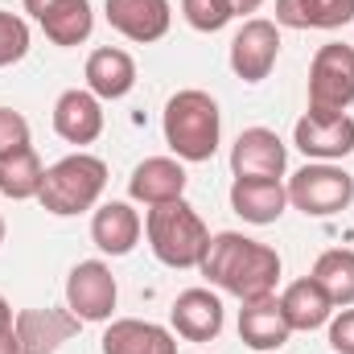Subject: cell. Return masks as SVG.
Returning a JSON list of instances; mask_svg holds the SVG:
<instances>
[{
  "label": "cell",
  "instance_id": "6",
  "mask_svg": "<svg viewBox=\"0 0 354 354\" xmlns=\"http://www.w3.org/2000/svg\"><path fill=\"white\" fill-rule=\"evenodd\" d=\"M354 103V46L330 41L309 62V111L342 115Z\"/></svg>",
  "mask_w": 354,
  "mask_h": 354
},
{
  "label": "cell",
  "instance_id": "10",
  "mask_svg": "<svg viewBox=\"0 0 354 354\" xmlns=\"http://www.w3.org/2000/svg\"><path fill=\"white\" fill-rule=\"evenodd\" d=\"M79 317L71 309H21L12 330H17V354H58L62 342L79 334Z\"/></svg>",
  "mask_w": 354,
  "mask_h": 354
},
{
  "label": "cell",
  "instance_id": "28",
  "mask_svg": "<svg viewBox=\"0 0 354 354\" xmlns=\"http://www.w3.org/2000/svg\"><path fill=\"white\" fill-rule=\"evenodd\" d=\"M25 145H29V120L12 107H0V157H8Z\"/></svg>",
  "mask_w": 354,
  "mask_h": 354
},
{
  "label": "cell",
  "instance_id": "19",
  "mask_svg": "<svg viewBox=\"0 0 354 354\" xmlns=\"http://www.w3.org/2000/svg\"><path fill=\"white\" fill-rule=\"evenodd\" d=\"M103 354H177V338L140 317H120L103 330Z\"/></svg>",
  "mask_w": 354,
  "mask_h": 354
},
{
  "label": "cell",
  "instance_id": "26",
  "mask_svg": "<svg viewBox=\"0 0 354 354\" xmlns=\"http://www.w3.org/2000/svg\"><path fill=\"white\" fill-rule=\"evenodd\" d=\"M25 54H29V25L17 12L0 8V71L12 66V62H21Z\"/></svg>",
  "mask_w": 354,
  "mask_h": 354
},
{
  "label": "cell",
  "instance_id": "32",
  "mask_svg": "<svg viewBox=\"0 0 354 354\" xmlns=\"http://www.w3.org/2000/svg\"><path fill=\"white\" fill-rule=\"evenodd\" d=\"M12 322H17V317H12V305L0 297V326H12Z\"/></svg>",
  "mask_w": 354,
  "mask_h": 354
},
{
  "label": "cell",
  "instance_id": "4",
  "mask_svg": "<svg viewBox=\"0 0 354 354\" xmlns=\"http://www.w3.org/2000/svg\"><path fill=\"white\" fill-rule=\"evenodd\" d=\"M103 185H107V165L99 157H91V153H71V157H62L58 165L46 169L37 202L50 214L71 218V214H83L99 202Z\"/></svg>",
  "mask_w": 354,
  "mask_h": 354
},
{
  "label": "cell",
  "instance_id": "2",
  "mask_svg": "<svg viewBox=\"0 0 354 354\" xmlns=\"http://www.w3.org/2000/svg\"><path fill=\"white\" fill-rule=\"evenodd\" d=\"M223 136V111L206 91H177L165 103V145L177 161H210L218 153Z\"/></svg>",
  "mask_w": 354,
  "mask_h": 354
},
{
  "label": "cell",
  "instance_id": "30",
  "mask_svg": "<svg viewBox=\"0 0 354 354\" xmlns=\"http://www.w3.org/2000/svg\"><path fill=\"white\" fill-rule=\"evenodd\" d=\"M0 354H17V330L0 326Z\"/></svg>",
  "mask_w": 354,
  "mask_h": 354
},
{
  "label": "cell",
  "instance_id": "22",
  "mask_svg": "<svg viewBox=\"0 0 354 354\" xmlns=\"http://www.w3.org/2000/svg\"><path fill=\"white\" fill-rule=\"evenodd\" d=\"M280 309H284V317H288V326L292 330H322L330 317H334V301L326 297V288L313 280V276H305V280H292L284 292H280Z\"/></svg>",
  "mask_w": 354,
  "mask_h": 354
},
{
  "label": "cell",
  "instance_id": "15",
  "mask_svg": "<svg viewBox=\"0 0 354 354\" xmlns=\"http://www.w3.org/2000/svg\"><path fill=\"white\" fill-rule=\"evenodd\" d=\"M284 206H288V189L280 177H235L231 185V210L243 223L268 227L284 214Z\"/></svg>",
  "mask_w": 354,
  "mask_h": 354
},
{
  "label": "cell",
  "instance_id": "9",
  "mask_svg": "<svg viewBox=\"0 0 354 354\" xmlns=\"http://www.w3.org/2000/svg\"><path fill=\"white\" fill-rule=\"evenodd\" d=\"M292 145L313 161H342L354 153V120L342 115H313L305 111L292 128Z\"/></svg>",
  "mask_w": 354,
  "mask_h": 354
},
{
  "label": "cell",
  "instance_id": "21",
  "mask_svg": "<svg viewBox=\"0 0 354 354\" xmlns=\"http://www.w3.org/2000/svg\"><path fill=\"white\" fill-rule=\"evenodd\" d=\"M136 87V62L120 46H99L87 58V91L95 99H124Z\"/></svg>",
  "mask_w": 354,
  "mask_h": 354
},
{
  "label": "cell",
  "instance_id": "1",
  "mask_svg": "<svg viewBox=\"0 0 354 354\" xmlns=\"http://www.w3.org/2000/svg\"><path fill=\"white\" fill-rule=\"evenodd\" d=\"M198 268L210 284H218L223 292H231L239 301H264V297L276 292V280H280L276 248H268L260 239H248L239 231L210 235L206 256H202Z\"/></svg>",
  "mask_w": 354,
  "mask_h": 354
},
{
  "label": "cell",
  "instance_id": "25",
  "mask_svg": "<svg viewBox=\"0 0 354 354\" xmlns=\"http://www.w3.org/2000/svg\"><path fill=\"white\" fill-rule=\"evenodd\" d=\"M309 276L326 288V297L334 301V309H338V305H342V309L354 305V252L351 248H330V252H322Z\"/></svg>",
  "mask_w": 354,
  "mask_h": 354
},
{
  "label": "cell",
  "instance_id": "31",
  "mask_svg": "<svg viewBox=\"0 0 354 354\" xmlns=\"http://www.w3.org/2000/svg\"><path fill=\"white\" fill-rule=\"evenodd\" d=\"M227 4H231V12H235V17H243V12H256L264 0H227Z\"/></svg>",
  "mask_w": 354,
  "mask_h": 354
},
{
  "label": "cell",
  "instance_id": "13",
  "mask_svg": "<svg viewBox=\"0 0 354 354\" xmlns=\"http://www.w3.org/2000/svg\"><path fill=\"white\" fill-rule=\"evenodd\" d=\"M288 149L272 128H248L239 132L231 149V174L235 177H284Z\"/></svg>",
  "mask_w": 354,
  "mask_h": 354
},
{
  "label": "cell",
  "instance_id": "5",
  "mask_svg": "<svg viewBox=\"0 0 354 354\" xmlns=\"http://www.w3.org/2000/svg\"><path fill=\"white\" fill-rule=\"evenodd\" d=\"M284 189H288V202L309 218H330L354 202V177L334 161H317V165L297 169Z\"/></svg>",
  "mask_w": 354,
  "mask_h": 354
},
{
  "label": "cell",
  "instance_id": "29",
  "mask_svg": "<svg viewBox=\"0 0 354 354\" xmlns=\"http://www.w3.org/2000/svg\"><path fill=\"white\" fill-rule=\"evenodd\" d=\"M330 346L338 354H354V309L351 305L330 322Z\"/></svg>",
  "mask_w": 354,
  "mask_h": 354
},
{
  "label": "cell",
  "instance_id": "7",
  "mask_svg": "<svg viewBox=\"0 0 354 354\" xmlns=\"http://www.w3.org/2000/svg\"><path fill=\"white\" fill-rule=\"evenodd\" d=\"M115 276L103 260H83V264L71 268L66 276V309L79 317V322H107L111 309H115Z\"/></svg>",
  "mask_w": 354,
  "mask_h": 354
},
{
  "label": "cell",
  "instance_id": "12",
  "mask_svg": "<svg viewBox=\"0 0 354 354\" xmlns=\"http://www.w3.org/2000/svg\"><path fill=\"white\" fill-rule=\"evenodd\" d=\"M107 12V25L115 33H124L128 41H161L169 33V21H174V8L169 0H107L103 4Z\"/></svg>",
  "mask_w": 354,
  "mask_h": 354
},
{
  "label": "cell",
  "instance_id": "16",
  "mask_svg": "<svg viewBox=\"0 0 354 354\" xmlns=\"http://www.w3.org/2000/svg\"><path fill=\"white\" fill-rule=\"evenodd\" d=\"M128 194L145 206H165V202H177L185 198V169L174 157H149L140 161L132 177H128Z\"/></svg>",
  "mask_w": 354,
  "mask_h": 354
},
{
  "label": "cell",
  "instance_id": "27",
  "mask_svg": "<svg viewBox=\"0 0 354 354\" xmlns=\"http://www.w3.org/2000/svg\"><path fill=\"white\" fill-rule=\"evenodd\" d=\"M181 17L198 29V33H218L235 12L227 0H181Z\"/></svg>",
  "mask_w": 354,
  "mask_h": 354
},
{
  "label": "cell",
  "instance_id": "18",
  "mask_svg": "<svg viewBox=\"0 0 354 354\" xmlns=\"http://www.w3.org/2000/svg\"><path fill=\"white\" fill-rule=\"evenodd\" d=\"M140 231L145 223L128 202H103L91 218V239L103 256H128L140 243Z\"/></svg>",
  "mask_w": 354,
  "mask_h": 354
},
{
  "label": "cell",
  "instance_id": "24",
  "mask_svg": "<svg viewBox=\"0 0 354 354\" xmlns=\"http://www.w3.org/2000/svg\"><path fill=\"white\" fill-rule=\"evenodd\" d=\"M41 181H46V165L41 157L33 153V145L0 157V194L12 198V202H25V198H37L41 194Z\"/></svg>",
  "mask_w": 354,
  "mask_h": 354
},
{
  "label": "cell",
  "instance_id": "33",
  "mask_svg": "<svg viewBox=\"0 0 354 354\" xmlns=\"http://www.w3.org/2000/svg\"><path fill=\"white\" fill-rule=\"evenodd\" d=\"M0 243H4V218H0Z\"/></svg>",
  "mask_w": 354,
  "mask_h": 354
},
{
  "label": "cell",
  "instance_id": "17",
  "mask_svg": "<svg viewBox=\"0 0 354 354\" xmlns=\"http://www.w3.org/2000/svg\"><path fill=\"white\" fill-rule=\"evenodd\" d=\"M54 132L66 145H91L103 132V107L91 91H62L54 103Z\"/></svg>",
  "mask_w": 354,
  "mask_h": 354
},
{
  "label": "cell",
  "instance_id": "8",
  "mask_svg": "<svg viewBox=\"0 0 354 354\" xmlns=\"http://www.w3.org/2000/svg\"><path fill=\"white\" fill-rule=\"evenodd\" d=\"M280 58V29L276 21H264V17H252L243 21V29L231 37V71L243 79V83H264L272 75Z\"/></svg>",
  "mask_w": 354,
  "mask_h": 354
},
{
  "label": "cell",
  "instance_id": "14",
  "mask_svg": "<svg viewBox=\"0 0 354 354\" xmlns=\"http://www.w3.org/2000/svg\"><path fill=\"white\" fill-rule=\"evenodd\" d=\"M169 322L185 342H214L223 334V301L210 288H185L169 309Z\"/></svg>",
  "mask_w": 354,
  "mask_h": 354
},
{
  "label": "cell",
  "instance_id": "11",
  "mask_svg": "<svg viewBox=\"0 0 354 354\" xmlns=\"http://www.w3.org/2000/svg\"><path fill=\"white\" fill-rule=\"evenodd\" d=\"M25 12L46 29L54 46H83L95 29L91 0H25Z\"/></svg>",
  "mask_w": 354,
  "mask_h": 354
},
{
  "label": "cell",
  "instance_id": "3",
  "mask_svg": "<svg viewBox=\"0 0 354 354\" xmlns=\"http://www.w3.org/2000/svg\"><path fill=\"white\" fill-rule=\"evenodd\" d=\"M145 231H149L153 256L165 268H198L202 256H206V243H210V231H206L202 214L185 198L165 202V206H149Z\"/></svg>",
  "mask_w": 354,
  "mask_h": 354
},
{
  "label": "cell",
  "instance_id": "23",
  "mask_svg": "<svg viewBox=\"0 0 354 354\" xmlns=\"http://www.w3.org/2000/svg\"><path fill=\"white\" fill-rule=\"evenodd\" d=\"M354 21V0H276V25L288 29H338Z\"/></svg>",
  "mask_w": 354,
  "mask_h": 354
},
{
  "label": "cell",
  "instance_id": "20",
  "mask_svg": "<svg viewBox=\"0 0 354 354\" xmlns=\"http://www.w3.org/2000/svg\"><path fill=\"white\" fill-rule=\"evenodd\" d=\"M288 334H292V326H288V317H284L276 297L243 301V309H239V338H243V346H252V351H280L288 342Z\"/></svg>",
  "mask_w": 354,
  "mask_h": 354
}]
</instances>
